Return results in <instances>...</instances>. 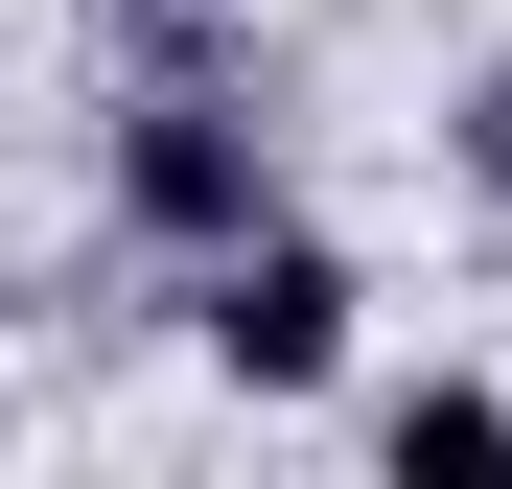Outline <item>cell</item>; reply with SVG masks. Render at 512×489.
I'll return each instance as SVG.
<instances>
[{"instance_id": "1", "label": "cell", "mask_w": 512, "mask_h": 489, "mask_svg": "<svg viewBox=\"0 0 512 489\" xmlns=\"http://www.w3.org/2000/svg\"><path fill=\"white\" fill-rule=\"evenodd\" d=\"M94 187H117V233H140L163 280L233 257V233L280 210V117H256V70H140V94L94 117Z\"/></svg>"}, {"instance_id": "2", "label": "cell", "mask_w": 512, "mask_h": 489, "mask_svg": "<svg viewBox=\"0 0 512 489\" xmlns=\"http://www.w3.org/2000/svg\"><path fill=\"white\" fill-rule=\"evenodd\" d=\"M350 303H373V280L326 257L303 210H256L233 257H187V350H210L233 396H326V373H350Z\"/></svg>"}, {"instance_id": "3", "label": "cell", "mask_w": 512, "mask_h": 489, "mask_svg": "<svg viewBox=\"0 0 512 489\" xmlns=\"http://www.w3.org/2000/svg\"><path fill=\"white\" fill-rule=\"evenodd\" d=\"M373 466H396V489H512V396H489V373H396V396H373Z\"/></svg>"}, {"instance_id": "4", "label": "cell", "mask_w": 512, "mask_h": 489, "mask_svg": "<svg viewBox=\"0 0 512 489\" xmlns=\"http://www.w3.org/2000/svg\"><path fill=\"white\" fill-rule=\"evenodd\" d=\"M117 70H256L233 0H117Z\"/></svg>"}, {"instance_id": "5", "label": "cell", "mask_w": 512, "mask_h": 489, "mask_svg": "<svg viewBox=\"0 0 512 489\" xmlns=\"http://www.w3.org/2000/svg\"><path fill=\"white\" fill-rule=\"evenodd\" d=\"M443 163H466V210H512V47H489L466 94H443Z\"/></svg>"}]
</instances>
